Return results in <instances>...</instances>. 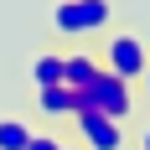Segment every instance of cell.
<instances>
[{
	"instance_id": "6da1fadb",
	"label": "cell",
	"mask_w": 150,
	"mask_h": 150,
	"mask_svg": "<svg viewBox=\"0 0 150 150\" xmlns=\"http://www.w3.org/2000/svg\"><path fill=\"white\" fill-rule=\"evenodd\" d=\"M78 114H104V119L124 124L135 114V83H124V78H114V73H98L88 88L78 93Z\"/></svg>"
},
{
	"instance_id": "7a4b0ae2",
	"label": "cell",
	"mask_w": 150,
	"mask_h": 150,
	"mask_svg": "<svg viewBox=\"0 0 150 150\" xmlns=\"http://www.w3.org/2000/svg\"><path fill=\"white\" fill-rule=\"evenodd\" d=\"M109 21H114L109 0H57L52 11L57 36H93V31H109Z\"/></svg>"
},
{
	"instance_id": "3957f363",
	"label": "cell",
	"mask_w": 150,
	"mask_h": 150,
	"mask_svg": "<svg viewBox=\"0 0 150 150\" xmlns=\"http://www.w3.org/2000/svg\"><path fill=\"white\" fill-rule=\"evenodd\" d=\"M98 62H104V73L124 78V83H140L150 52H145V42H140L135 31H114V36L104 42V52H98Z\"/></svg>"
},
{
	"instance_id": "277c9868",
	"label": "cell",
	"mask_w": 150,
	"mask_h": 150,
	"mask_svg": "<svg viewBox=\"0 0 150 150\" xmlns=\"http://www.w3.org/2000/svg\"><path fill=\"white\" fill-rule=\"evenodd\" d=\"M73 124H78V140H83V150H124V145H129L124 124L104 119V114H73Z\"/></svg>"
},
{
	"instance_id": "5b68a950",
	"label": "cell",
	"mask_w": 150,
	"mask_h": 150,
	"mask_svg": "<svg viewBox=\"0 0 150 150\" xmlns=\"http://www.w3.org/2000/svg\"><path fill=\"white\" fill-rule=\"evenodd\" d=\"M98 73H104V62L93 57V52H62V83H67L73 93H83Z\"/></svg>"
},
{
	"instance_id": "8992f818",
	"label": "cell",
	"mask_w": 150,
	"mask_h": 150,
	"mask_svg": "<svg viewBox=\"0 0 150 150\" xmlns=\"http://www.w3.org/2000/svg\"><path fill=\"white\" fill-rule=\"evenodd\" d=\"M36 109H42L47 119H73V114H78V93L67 88V83H57V88H36Z\"/></svg>"
},
{
	"instance_id": "52a82bcc",
	"label": "cell",
	"mask_w": 150,
	"mask_h": 150,
	"mask_svg": "<svg viewBox=\"0 0 150 150\" xmlns=\"http://www.w3.org/2000/svg\"><path fill=\"white\" fill-rule=\"evenodd\" d=\"M31 83L36 88H57L62 83V52H36L31 57Z\"/></svg>"
},
{
	"instance_id": "ba28073f",
	"label": "cell",
	"mask_w": 150,
	"mask_h": 150,
	"mask_svg": "<svg viewBox=\"0 0 150 150\" xmlns=\"http://www.w3.org/2000/svg\"><path fill=\"white\" fill-rule=\"evenodd\" d=\"M31 124H21V119H0V150H26L31 145Z\"/></svg>"
},
{
	"instance_id": "9c48e42d",
	"label": "cell",
	"mask_w": 150,
	"mask_h": 150,
	"mask_svg": "<svg viewBox=\"0 0 150 150\" xmlns=\"http://www.w3.org/2000/svg\"><path fill=\"white\" fill-rule=\"evenodd\" d=\"M26 150H62V140H57V135H31Z\"/></svg>"
},
{
	"instance_id": "30bf717a",
	"label": "cell",
	"mask_w": 150,
	"mask_h": 150,
	"mask_svg": "<svg viewBox=\"0 0 150 150\" xmlns=\"http://www.w3.org/2000/svg\"><path fill=\"white\" fill-rule=\"evenodd\" d=\"M140 88H145V98H150V62H145V73H140Z\"/></svg>"
},
{
	"instance_id": "8fae6325",
	"label": "cell",
	"mask_w": 150,
	"mask_h": 150,
	"mask_svg": "<svg viewBox=\"0 0 150 150\" xmlns=\"http://www.w3.org/2000/svg\"><path fill=\"white\" fill-rule=\"evenodd\" d=\"M140 150H150V124H145V129H140Z\"/></svg>"
},
{
	"instance_id": "7c38bea8",
	"label": "cell",
	"mask_w": 150,
	"mask_h": 150,
	"mask_svg": "<svg viewBox=\"0 0 150 150\" xmlns=\"http://www.w3.org/2000/svg\"><path fill=\"white\" fill-rule=\"evenodd\" d=\"M62 150H78V145H73V140H62Z\"/></svg>"
}]
</instances>
